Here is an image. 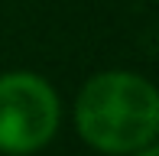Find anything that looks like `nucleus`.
<instances>
[{"label":"nucleus","mask_w":159,"mask_h":156,"mask_svg":"<svg viewBox=\"0 0 159 156\" xmlns=\"http://www.w3.org/2000/svg\"><path fill=\"white\" fill-rule=\"evenodd\" d=\"M75 130L91 150L107 156L143 150L159 140V88L124 68L98 72L75 98Z\"/></svg>","instance_id":"obj_1"},{"label":"nucleus","mask_w":159,"mask_h":156,"mask_svg":"<svg viewBox=\"0 0 159 156\" xmlns=\"http://www.w3.org/2000/svg\"><path fill=\"white\" fill-rule=\"evenodd\" d=\"M62 124L55 88L36 72L0 75V153L30 156L52 143Z\"/></svg>","instance_id":"obj_2"},{"label":"nucleus","mask_w":159,"mask_h":156,"mask_svg":"<svg viewBox=\"0 0 159 156\" xmlns=\"http://www.w3.org/2000/svg\"><path fill=\"white\" fill-rule=\"evenodd\" d=\"M130 156H159V140H153V143H146L143 150H136V153H130Z\"/></svg>","instance_id":"obj_3"}]
</instances>
